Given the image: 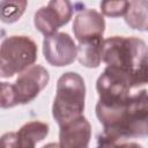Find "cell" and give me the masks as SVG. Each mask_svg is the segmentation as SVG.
<instances>
[{"mask_svg": "<svg viewBox=\"0 0 148 148\" xmlns=\"http://www.w3.org/2000/svg\"><path fill=\"white\" fill-rule=\"evenodd\" d=\"M96 116L104 134L117 138H145L148 133L147 90H136L128 98L116 102L98 101Z\"/></svg>", "mask_w": 148, "mask_h": 148, "instance_id": "obj_1", "label": "cell"}, {"mask_svg": "<svg viewBox=\"0 0 148 148\" xmlns=\"http://www.w3.org/2000/svg\"><path fill=\"white\" fill-rule=\"evenodd\" d=\"M147 45L141 38L112 36L103 40L102 61L130 75L138 88L147 83Z\"/></svg>", "mask_w": 148, "mask_h": 148, "instance_id": "obj_2", "label": "cell"}, {"mask_svg": "<svg viewBox=\"0 0 148 148\" xmlns=\"http://www.w3.org/2000/svg\"><path fill=\"white\" fill-rule=\"evenodd\" d=\"M86 84L75 72L64 73L57 82V94L52 105V116L59 126L82 116L84 110Z\"/></svg>", "mask_w": 148, "mask_h": 148, "instance_id": "obj_3", "label": "cell"}, {"mask_svg": "<svg viewBox=\"0 0 148 148\" xmlns=\"http://www.w3.org/2000/svg\"><path fill=\"white\" fill-rule=\"evenodd\" d=\"M37 44L28 36H10L0 45V77H12L35 64Z\"/></svg>", "mask_w": 148, "mask_h": 148, "instance_id": "obj_4", "label": "cell"}, {"mask_svg": "<svg viewBox=\"0 0 148 148\" xmlns=\"http://www.w3.org/2000/svg\"><path fill=\"white\" fill-rule=\"evenodd\" d=\"M73 15V5L66 0H52L46 6L40 7L34 16L36 29L49 37L67 24Z\"/></svg>", "mask_w": 148, "mask_h": 148, "instance_id": "obj_5", "label": "cell"}, {"mask_svg": "<svg viewBox=\"0 0 148 148\" xmlns=\"http://www.w3.org/2000/svg\"><path fill=\"white\" fill-rule=\"evenodd\" d=\"M50 74L40 65H32L22 73L13 83L16 99L18 104H27L32 102L38 94L47 86Z\"/></svg>", "mask_w": 148, "mask_h": 148, "instance_id": "obj_6", "label": "cell"}, {"mask_svg": "<svg viewBox=\"0 0 148 148\" xmlns=\"http://www.w3.org/2000/svg\"><path fill=\"white\" fill-rule=\"evenodd\" d=\"M45 60L57 67L68 66L76 59L77 49L73 38L66 32H56L43 40Z\"/></svg>", "mask_w": 148, "mask_h": 148, "instance_id": "obj_7", "label": "cell"}, {"mask_svg": "<svg viewBox=\"0 0 148 148\" xmlns=\"http://www.w3.org/2000/svg\"><path fill=\"white\" fill-rule=\"evenodd\" d=\"M91 126L86 117L80 116L62 126L59 132L60 148H89Z\"/></svg>", "mask_w": 148, "mask_h": 148, "instance_id": "obj_8", "label": "cell"}, {"mask_svg": "<svg viewBox=\"0 0 148 148\" xmlns=\"http://www.w3.org/2000/svg\"><path fill=\"white\" fill-rule=\"evenodd\" d=\"M105 30V21L101 13L95 9L81 10L74 18L73 32L79 42L103 37Z\"/></svg>", "mask_w": 148, "mask_h": 148, "instance_id": "obj_9", "label": "cell"}, {"mask_svg": "<svg viewBox=\"0 0 148 148\" xmlns=\"http://www.w3.org/2000/svg\"><path fill=\"white\" fill-rule=\"evenodd\" d=\"M49 134V125L39 120L24 124L16 133L13 148H35L36 143L44 140Z\"/></svg>", "mask_w": 148, "mask_h": 148, "instance_id": "obj_10", "label": "cell"}, {"mask_svg": "<svg viewBox=\"0 0 148 148\" xmlns=\"http://www.w3.org/2000/svg\"><path fill=\"white\" fill-rule=\"evenodd\" d=\"M103 38L96 37L80 42L76 46L77 54L76 58L81 65L88 68H96L101 65L102 61V46Z\"/></svg>", "mask_w": 148, "mask_h": 148, "instance_id": "obj_11", "label": "cell"}, {"mask_svg": "<svg viewBox=\"0 0 148 148\" xmlns=\"http://www.w3.org/2000/svg\"><path fill=\"white\" fill-rule=\"evenodd\" d=\"M148 1H128V7L125 13V22L132 28L140 31H146L148 28Z\"/></svg>", "mask_w": 148, "mask_h": 148, "instance_id": "obj_12", "label": "cell"}, {"mask_svg": "<svg viewBox=\"0 0 148 148\" xmlns=\"http://www.w3.org/2000/svg\"><path fill=\"white\" fill-rule=\"evenodd\" d=\"M28 2L25 0H3L0 1V20L3 23H14L23 15Z\"/></svg>", "mask_w": 148, "mask_h": 148, "instance_id": "obj_13", "label": "cell"}, {"mask_svg": "<svg viewBox=\"0 0 148 148\" xmlns=\"http://www.w3.org/2000/svg\"><path fill=\"white\" fill-rule=\"evenodd\" d=\"M96 148H143L136 142H131L126 139H117L104 133L97 136Z\"/></svg>", "mask_w": 148, "mask_h": 148, "instance_id": "obj_14", "label": "cell"}, {"mask_svg": "<svg viewBox=\"0 0 148 148\" xmlns=\"http://www.w3.org/2000/svg\"><path fill=\"white\" fill-rule=\"evenodd\" d=\"M17 104L14 86L8 82H0V108L9 109Z\"/></svg>", "mask_w": 148, "mask_h": 148, "instance_id": "obj_15", "label": "cell"}, {"mask_svg": "<svg viewBox=\"0 0 148 148\" xmlns=\"http://www.w3.org/2000/svg\"><path fill=\"white\" fill-rule=\"evenodd\" d=\"M128 7V1H103L101 2V10L105 16L119 17L125 15Z\"/></svg>", "mask_w": 148, "mask_h": 148, "instance_id": "obj_16", "label": "cell"}, {"mask_svg": "<svg viewBox=\"0 0 148 148\" xmlns=\"http://www.w3.org/2000/svg\"><path fill=\"white\" fill-rule=\"evenodd\" d=\"M14 139H15V133L14 132L5 133L0 138V148H13Z\"/></svg>", "mask_w": 148, "mask_h": 148, "instance_id": "obj_17", "label": "cell"}, {"mask_svg": "<svg viewBox=\"0 0 148 148\" xmlns=\"http://www.w3.org/2000/svg\"><path fill=\"white\" fill-rule=\"evenodd\" d=\"M42 148H60L58 143H54V142H51V143H47L45 146H43Z\"/></svg>", "mask_w": 148, "mask_h": 148, "instance_id": "obj_18", "label": "cell"}]
</instances>
